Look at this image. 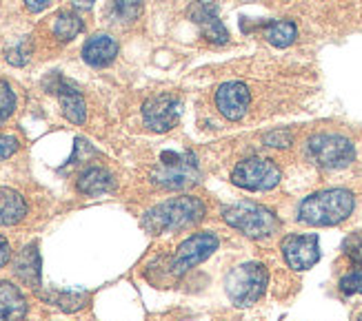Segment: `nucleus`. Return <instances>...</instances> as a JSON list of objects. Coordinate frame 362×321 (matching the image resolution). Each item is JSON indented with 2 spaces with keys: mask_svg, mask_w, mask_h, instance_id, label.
Segmentation results:
<instances>
[{
  "mask_svg": "<svg viewBox=\"0 0 362 321\" xmlns=\"http://www.w3.org/2000/svg\"><path fill=\"white\" fill-rule=\"evenodd\" d=\"M204 215H207V206H204L202 200L194 195H182L149 208L143 215V219H140V224H143V229L147 233L163 235V233H176L189 226H196L198 222H202Z\"/></svg>",
  "mask_w": 362,
  "mask_h": 321,
  "instance_id": "obj_1",
  "label": "nucleus"
},
{
  "mask_svg": "<svg viewBox=\"0 0 362 321\" xmlns=\"http://www.w3.org/2000/svg\"><path fill=\"white\" fill-rule=\"evenodd\" d=\"M354 206L356 198L347 188L318 190L298 206V222L307 226H336L354 213Z\"/></svg>",
  "mask_w": 362,
  "mask_h": 321,
  "instance_id": "obj_2",
  "label": "nucleus"
},
{
  "mask_svg": "<svg viewBox=\"0 0 362 321\" xmlns=\"http://www.w3.org/2000/svg\"><path fill=\"white\" fill-rule=\"evenodd\" d=\"M223 219L231 229L240 231L251 239H267L280 229V219L272 208L256 202H238L223 211Z\"/></svg>",
  "mask_w": 362,
  "mask_h": 321,
  "instance_id": "obj_3",
  "label": "nucleus"
},
{
  "mask_svg": "<svg viewBox=\"0 0 362 321\" xmlns=\"http://www.w3.org/2000/svg\"><path fill=\"white\" fill-rule=\"evenodd\" d=\"M153 184L171 190H182L200 182V169L194 153H174L165 151L160 155V164L151 171Z\"/></svg>",
  "mask_w": 362,
  "mask_h": 321,
  "instance_id": "obj_4",
  "label": "nucleus"
},
{
  "mask_svg": "<svg viewBox=\"0 0 362 321\" xmlns=\"http://www.w3.org/2000/svg\"><path fill=\"white\" fill-rule=\"evenodd\" d=\"M267 268L258 262H247L235 266L225 277V291L235 306H251L267 291Z\"/></svg>",
  "mask_w": 362,
  "mask_h": 321,
  "instance_id": "obj_5",
  "label": "nucleus"
},
{
  "mask_svg": "<svg viewBox=\"0 0 362 321\" xmlns=\"http://www.w3.org/2000/svg\"><path fill=\"white\" fill-rule=\"evenodd\" d=\"M307 155L320 169H344L356 159L351 140L338 133H318L307 140Z\"/></svg>",
  "mask_w": 362,
  "mask_h": 321,
  "instance_id": "obj_6",
  "label": "nucleus"
},
{
  "mask_svg": "<svg viewBox=\"0 0 362 321\" xmlns=\"http://www.w3.org/2000/svg\"><path fill=\"white\" fill-rule=\"evenodd\" d=\"M282 173L274 159L249 157L235 164L231 173V182L245 190H272L280 184Z\"/></svg>",
  "mask_w": 362,
  "mask_h": 321,
  "instance_id": "obj_7",
  "label": "nucleus"
},
{
  "mask_svg": "<svg viewBox=\"0 0 362 321\" xmlns=\"http://www.w3.org/2000/svg\"><path fill=\"white\" fill-rule=\"evenodd\" d=\"M218 250V237L214 233H196L178 246L174 260H171V272L176 277L185 275L187 270L202 264L207 257Z\"/></svg>",
  "mask_w": 362,
  "mask_h": 321,
  "instance_id": "obj_8",
  "label": "nucleus"
},
{
  "mask_svg": "<svg viewBox=\"0 0 362 321\" xmlns=\"http://www.w3.org/2000/svg\"><path fill=\"white\" fill-rule=\"evenodd\" d=\"M180 111H182V104L176 95H169V93L153 95V98H149L143 104L145 126L151 128L153 133H167L178 124Z\"/></svg>",
  "mask_w": 362,
  "mask_h": 321,
  "instance_id": "obj_9",
  "label": "nucleus"
},
{
  "mask_svg": "<svg viewBox=\"0 0 362 321\" xmlns=\"http://www.w3.org/2000/svg\"><path fill=\"white\" fill-rule=\"evenodd\" d=\"M282 257L293 270H309L320 262L318 235H287L282 239Z\"/></svg>",
  "mask_w": 362,
  "mask_h": 321,
  "instance_id": "obj_10",
  "label": "nucleus"
},
{
  "mask_svg": "<svg viewBox=\"0 0 362 321\" xmlns=\"http://www.w3.org/2000/svg\"><path fill=\"white\" fill-rule=\"evenodd\" d=\"M251 104V93L249 87L238 83V80H231V83L220 85L216 91V107L227 120L238 122L247 116Z\"/></svg>",
  "mask_w": 362,
  "mask_h": 321,
  "instance_id": "obj_11",
  "label": "nucleus"
},
{
  "mask_svg": "<svg viewBox=\"0 0 362 321\" xmlns=\"http://www.w3.org/2000/svg\"><path fill=\"white\" fill-rule=\"evenodd\" d=\"M187 13H189V20H194L200 27L202 36L209 42L225 44L229 40L225 25L218 18V7L211 3V0H196V3H192Z\"/></svg>",
  "mask_w": 362,
  "mask_h": 321,
  "instance_id": "obj_12",
  "label": "nucleus"
},
{
  "mask_svg": "<svg viewBox=\"0 0 362 321\" xmlns=\"http://www.w3.org/2000/svg\"><path fill=\"white\" fill-rule=\"evenodd\" d=\"M52 91L58 93L62 116H65L71 124H85L87 104H85V98L81 95V91H78L71 83H67V80H62L60 75H56V87H52Z\"/></svg>",
  "mask_w": 362,
  "mask_h": 321,
  "instance_id": "obj_13",
  "label": "nucleus"
},
{
  "mask_svg": "<svg viewBox=\"0 0 362 321\" xmlns=\"http://www.w3.org/2000/svg\"><path fill=\"white\" fill-rule=\"evenodd\" d=\"M344 255L351 264V268L340 277V291L347 295H362V237L351 235L344 242Z\"/></svg>",
  "mask_w": 362,
  "mask_h": 321,
  "instance_id": "obj_14",
  "label": "nucleus"
},
{
  "mask_svg": "<svg viewBox=\"0 0 362 321\" xmlns=\"http://www.w3.org/2000/svg\"><path fill=\"white\" fill-rule=\"evenodd\" d=\"M116 56H118V42L107 34L91 36L83 47V60L89 67H107V64H112L116 60Z\"/></svg>",
  "mask_w": 362,
  "mask_h": 321,
  "instance_id": "obj_15",
  "label": "nucleus"
},
{
  "mask_svg": "<svg viewBox=\"0 0 362 321\" xmlns=\"http://www.w3.org/2000/svg\"><path fill=\"white\" fill-rule=\"evenodd\" d=\"M42 264H40V253L36 244L25 246L13 260V272L16 277L23 279L27 286H31L34 291L40 288V275H42Z\"/></svg>",
  "mask_w": 362,
  "mask_h": 321,
  "instance_id": "obj_16",
  "label": "nucleus"
},
{
  "mask_svg": "<svg viewBox=\"0 0 362 321\" xmlns=\"http://www.w3.org/2000/svg\"><path fill=\"white\" fill-rule=\"evenodd\" d=\"M76 186L83 195H103V193H112L116 188V180L107 169L89 166L78 175Z\"/></svg>",
  "mask_w": 362,
  "mask_h": 321,
  "instance_id": "obj_17",
  "label": "nucleus"
},
{
  "mask_svg": "<svg viewBox=\"0 0 362 321\" xmlns=\"http://www.w3.org/2000/svg\"><path fill=\"white\" fill-rule=\"evenodd\" d=\"M27 299L9 281H0V321H25Z\"/></svg>",
  "mask_w": 362,
  "mask_h": 321,
  "instance_id": "obj_18",
  "label": "nucleus"
},
{
  "mask_svg": "<svg viewBox=\"0 0 362 321\" xmlns=\"http://www.w3.org/2000/svg\"><path fill=\"white\" fill-rule=\"evenodd\" d=\"M27 215L25 198L18 190L0 186V226H13Z\"/></svg>",
  "mask_w": 362,
  "mask_h": 321,
  "instance_id": "obj_19",
  "label": "nucleus"
},
{
  "mask_svg": "<svg viewBox=\"0 0 362 321\" xmlns=\"http://www.w3.org/2000/svg\"><path fill=\"white\" fill-rule=\"evenodd\" d=\"M262 36L267 42L278 47V49H285V47L293 44L298 38V27L291 20H272L262 25Z\"/></svg>",
  "mask_w": 362,
  "mask_h": 321,
  "instance_id": "obj_20",
  "label": "nucleus"
},
{
  "mask_svg": "<svg viewBox=\"0 0 362 321\" xmlns=\"http://www.w3.org/2000/svg\"><path fill=\"white\" fill-rule=\"evenodd\" d=\"M83 20L78 18L76 13L71 11H60L56 16V20H54V36L62 42H67V40H74L78 34L83 31Z\"/></svg>",
  "mask_w": 362,
  "mask_h": 321,
  "instance_id": "obj_21",
  "label": "nucleus"
},
{
  "mask_svg": "<svg viewBox=\"0 0 362 321\" xmlns=\"http://www.w3.org/2000/svg\"><path fill=\"white\" fill-rule=\"evenodd\" d=\"M45 299L52 301L54 306H58L60 310L76 313V310L87 306L89 295L87 293H49V295H45Z\"/></svg>",
  "mask_w": 362,
  "mask_h": 321,
  "instance_id": "obj_22",
  "label": "nucleus"
},
{
  "mask_svg": "<svg viewBox=\"0 0 362 321\" xmlns=\"http://www.w3.org/2000/svg\"><path fill=\"white\" fill-rule=\"evenodd\" d=\"M13 109H16V95L5 80H0V124L13 114Z\"/></svg>",
  "mask_w": 362,
  "mask_h": 321,
  "instance_id": "obj_23",
  "label": "nucleus"
},
{
  "mask_svg": "<svg viewBox=\"0 0 362 321\" xmlns=\"http://www.w3.org/2000/svg\"><path fill=\"white\" fill-rule=\"evenodd\" d=\"M143 11V0H116V13L120 20H136Z\"/></svg>",
  "mask_w": 362,
  "mask_h": 321,
  "instance_id": "obj_24",
  "label": "nucleus"
},
{
  "mask_svg": "<svg viewBox=\"0 0 362 321\" xmlns=\"http://www.w3.org/2000/svg\"><path fill=\"white\" fill-rule=\"evenodd\" d=\"M291 133L285 131V128H280V131H272V133H267L264 135V144L267 147H276V149H287L289 144H291Z\"/></svg>",
  "mask_w": 362,
  "mask_h": 321,
  "instance_id": "obj_25",
  "label": "nucleus"
},
{
  "mask_svg": "<svg viewBox=\"0 0 362 321\" xmlns=\"http://www.w3.org/2000/svg\"><path fill=\"white\" fill-rule=\"evenodd\" d=\"M18 147H21V142L13 135H0V159L11 157L16 151H18Z\"/></svg>",
  "mask_w": 362,
  "mask_h": 321,
  "instance_id": "obj_26",
  "label": "nucleus"
},
{
  "mask_svg": "<svg viewBox=\"0 0 362 321\" xmlns=\"http://www.w3.org/2000/svg\"><path fill=\"white\" fill-rule=\"evenodd\" d=\"M7 60L11 62V64H25L27 60H29V49H25V44H21L18 49H11L9 54H7Z\"/></svg>",
  "mask_w": 362,
  "mask_h": 321,
  "instance_id": "obj_27",
  "label": "nucleus"
},
{
  "mask_svg": "<svg viewBox=\"0 0 362 321\" xmlns=\"http://www.w3.org/2000/svg\"><path fill=\"white\" fill-rule=\"evenodd\" d=\"M11 260V248H9V242L0 235V268L7 266V262Z\"/></svg>",
  "mask_w": 362,
  "mask_h": 321,
  "instance_id": "obj_28",
  "label": "nucleus"
},
{
  "mask_svg": "<svg viewBox=\"0 0 362 321\" xmlns=\"http://www.w3.org/2000/svg\"><path fill=\"white\" fill-rule=\"evenodd\" d=\"M52 0H25V7L31 11V13H40L42 9H47Z\"/></svg>",
  "mask_w": 362,
  "mask_h": 321,
  "instance_id": "obj_29",
  "label": "nucleus"
},
{
  "mask_svg": "<svg viewBox=\"0 0 362 321\" xmlns=\"http://www.w3.org/2000/svg\"><path fill=\"white\" fill-rule=\"evenodd\" d=\"M76 9H91V5L96 3V0H71Z\"/></svg>",
  "mask_w": 362,
  "mask_h": 321,
  "instance_id": "obj_30",
  "label": "nucleus"
}]
</instances>
